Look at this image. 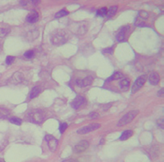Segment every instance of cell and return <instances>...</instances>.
Listing matches in <instances>:
<instances>
[{
  "instance_id": "1",
  "label": "cell",
  "mask_w": 164,
  "mask_h": 162,
  "mask_svg": "<svg viewBox=\"0 0 164 162\" xmlns=\"http://www.w3.org/2000/svg\"><path fill=\"white\" fill-rule=\"evenodd\" d=\"M70 38V33L66 30H58L53 32L50 37L52 44L55 46H61L65 44Z\"/></svg>"
},
{
  "instance_id": "2",
  "label": "cell",
  "mask_w": 164,
  "mask_h": 162,
  "mask_svg": "<svg viewBox=\"0 0 164 162\" xmlns=\"http://www.w3.org/2000/svg\"><path fill=\"white\" fill-rule=\"evenodd\" d=\"M46 118V115L43 110L40 109H34L31 111L27 115V120L31 123L41 124Z\"/></svg>"
},
{
  "instance_id": "3",
  "label": "cell",
  "mask_w": 164,
  "mask_h": 162,
  "mask_svg": "<svg viewBox=\"0 0 164 162\" xmlns=\"http://www.w3.org/2000/svg\"><path fill=\"white\" fill-rule=\"evenodd\" d=\"M138 113H139V111H137V110H134V111H129L128 113H126L125 115H124V116L121 117V119L118 121V127L125 126V125L128 124V123H129L130 122H132L133 119L138 115Z\"/></svg>"
},
{
  "instance_id": "4",
  "label": "cell",
  "mask_w": 164,
  "mask_h": 162,
  "mask_svg": "<svg viewBox=\"0 0 164 162\" xmlns=\"http://www.w3.org/2000/svg\"><path fill=\"white\" fill-rule=\"evenodd\" d=\"M146 79H147V75L145 74L141 76V77H139V78L135 81V84H134L133 87H132V93H133V94L137 92V91H139V90L144 85V84L145 83V81H146Z\"/></svg>"
},
{
  "instance_id": "5",
  "label": "cell",
  "mask_w": 164,
  "mask_h": 162,
  "mask_svg": "<svg viewBox=\"0 0 164 162\" xmlns=\"http://www.w3.org/2000/svg\"><path fill=\"white\" fill-rule=\"evenodd\" d=\"M45 139L47 140V145L49 147L50 150H51V151H55L56 149H57V147H58V144H59L58 139H56L54 137H53V136L50 134H46Z\"/></svg>"
},
{
  "instance_id": "6",
  "label": "cell",
  "mask_w": 164,
  "mask_h": 162,
  "mask_svg": "<svg viewBox=\"0 0 164 162\" xmlns=\"http://www.w3.org/2000/svg\"><path fill=\"white\" fill-rule=\"evenodd\" d=\"M89 147V142L87 140H82L80 142H79L74 147V152L76 154L82 153L85 150H86Z\"/></svg>"
},
{
  "instance_id": "7",
  "label": "cell",
  "mask_w": 164,
  "mask_h": 162,
  "mask_svg": "<svg viewBox=\"0 0 164 162\" xmlns=\"http://www.w3.org/2000/svg\"><path fill=\"white\" fill-rule=\"evenodd\" d=\"M100 127H101L100 124H98V123H93V124H91L89 126L83 127L81 128H80V129L77 131V133L80 134H88V133H90L91 131L97 129Z\"/></svg>"
},
{
  "instance_id": "8",
  "label": "cell",
  "mask_w": 164,
  "mask_h": 162,
  "mask_svg": "<svg viewBox=\"0 0 164 162\" xmlns=\"http://www.w3.org/2000/svg\"><path fill=\"white\" fill-rule=\"evenodd\" d=\"M129 29V25H126V26H123L121 28V30L118 31V33L117 34V36H116V38H117L118 41H124L125 40V37H126V33L128 32Z\"/></svg>"
},
{
  "instance_id": "9",
  "label": "cell",
  "mask_w": 164,
  "mask_h": 162,
  "mask_svg": "<svg viewBox=\"0 0 164 162\" xmlns=\"http://www.w3.org/2000/svg\"><path fill=\"white\" fill-rule=\"evenodd\" d=\"M24 75L20 72H15L11 77V82L15 84H18L23 82Z\"/></svg>"
},
{
  "instance_id": "10",
  "label": "cell",
  "mask_w": 164,
  "mask_h": 162,
  "mask_svg": "<svg viewBox=\"0 0 164 162\" xmlns=\"http://www.w3.org/2000/svg\"><path fill=\"white\" fill-rule=\"evenodd\" d=\"M85 101H86V99H85L83 96H81V95H79V96H77V97L73 101L71 106H72V107H73L74 109L76 110V109H79L80 107H81L82 105L85 103Z\"/></svg>"
},
{
  "instance_id": "11",
  "label": "cell",
  "mask_w": 164,
  "mask_h": 162,
  "mask_svg": "<svg viewBox=\"0 0 164 162\" xmlns=\"http://www.w3.org/2000/svg\"><path fill=\"white\" fill-rule=\"evenodd\" d=\"M38 19H39L38 13L35 10H33L26 16V22L30 23V24H33V23H36L38 20Z\"/></svg>"
},
{
  "instance_id": "12",
  "label": "cell",
  "mask_w": 164,
  "mask_h": 162,
  "mask_svg": "<svg viewBox=\"0 0 164 162\" xmlns=\"http://www.w3.org/2000/svg\"><path fill=\"white\" fill-rule=\"evenodd\" d=\"M76 84L80 86V87H86V86H88L90 85L92 83V79L91 78H89V77H86V78H84V79H77L75 81Z\"/></svg>"
},
{
  "instance_id": "13",
  "label": "cell",
  "mask_w": 164,
  "mask_h": 162,
  "mask_svg": "<svg viewBox=\"0 0 164 162\" xmlns=\"http://www.w3.org/2000/svg\"><path fill=\"white\" fill-rule=\"evenodd\" d=\"M160 81V77L159 74L156 72H152L151 74L149 75V83L152 85H156Z\"/></svg>"
},
{
  "instance_id": "14",
  "label": "cell",
  "mask_w": 164,
  "mask_h": 162,
  "mask_svg": "<svg viewBox=\"0 0 164 162\" xmlns=\"http://www.w3.org/2000/svg\"><path fill=\"white\" fill-rule=\"evenodd\" d=\"M124 77V74H122L121 72H115L112 76H110L108 79H107V82H110L112 80H118V79H121Z\"/></svg>"
},
{
  "instance_id": "15",
  "label": "cell",
  "mask_w": 164,
  "mask_h": 162,
  "mask_svg": "<svg viewBox=\"0 0 164 162\" xmlns=\"http://www.w3.org/2000/svg\"><path fill=\"white\" fill-rule=\"evenodd\" d=\"M132 135H133V131L126 130V131H125V132H123V133H122V134H121V136H120L119 139H120L121 141H125V140H127L128 138H130Z\"/></svg>"
},
{
  "instance_id": "16",
  "label": "cell",
  "mask_w": 164,
  "mask_h": 162,
  "mask_svg": "<svg viewBox=\"0 0 164 162\" xmlns=\"http://www.w3.org/2000/svg\"><path fill=\"white\" fill-rule=\"evenodd\" d=\"M10 114V111L7 108L0 107V119H5Z\"/></svg>"
},
{
  "instance_id": "17",
  "label": "cell",
  "mask_w": 164,
  "mask_h": 162,
  "mask_svg": "<svg viewBox=\"0 0 164 162\" xmlns=\"http://www.w3.org/2000/svg\"><path fill=\"white\" fill-rule=\"evenodd\" d=\"M129 83H130V81L129 79H123L120 80L118 85L122 90H127L129 86Z\"/></svg>"
},
{
  "instance_id": "18",
  "label": "cell",
  "mask_w": 164,
  "mask_h": 162,
  "mask_svg": "<svg viewBox=\"0 0 164 162\" xmlns=\"http://www.w3.org/2000/svg\"><path fill=\"white\" fill-rule=\"evenodd\" d=\"M40 92H41V89L37 86H35L33 87V89L31 90V92H30V99H33V98H36L37 95H39Z\"/></svg>"
},
{
  "instance_id": "19",
  "label": "cell",
  "mask_w": 164,
  "mask_h": 162,
  "mask_svg": "<svg viewBox=\"0 0 164 162\" xmlns=\"http://www.w3.org/2000/svg\"><path fill=\"white\" fill-rule=\"evenodd\" d=\"M10 32V28L8 26H0V37H4Z\"/></svg>"
},
{
  "instance_id": "20",
  "label": "cell",
  "mask_w": 164,
  "mask_h": 162,
  "mask_svg": "<svg viewBox=\"0 0 164 162\" xmlns=\"http://www.w3.org/2000/svg\"><path fill=\"white\" fill-rule=\"evenodd\" d=\"M34 34H39V31H38V30H33V31H31L29 33H27V39L29 41H33V40L36 39V37L34 36Z\"/></svg>"
},
{
  "instance_id": "21",
  "label": "cell",
  "mask_w": 164,
  "mask_h": 162,
  "mask_svg": "<svg viewBox=\"0 0 164 162\" xmlns=\"http://www.w3.org/2000/svg\"><path fill=\"white\" fill-rule=\"evenodd\" d=\"M118 10V6H112V7H110V8L108 9V17H112V16H113L115 14H116V12H117Z\"/></svg>"
},
{
  "instance_id": "22",
  "label": "cell",
  "mask_w": 164,
  "mask_h": 162,
  "mask_svg": "<svg viewBox=\"0 0 164 162\" xmlns=\"http://www.w3.org/2000/svg\"><path fill=\"white\" fill-rule=\"evenodd\" d=\"M149 14L146 11H144V10H141L139 12V15H138V18L141 19V20H146L148 19Z\"/></svg>"
},
{
  "instance_id": "23",
  "label": "cell",
  "mask_w": 164,
  "mask_h": 162,
  "mask_svg": "<svg viewBox=\"0 0 164 162\" xmlns=\"http://www.w3.org/2000/svg\"><path fill=\"white\" fill-rule=\"evenodd\" d=\"M68 15H69V12L66 11V10H64V9H63V10L59 11V12H58L55 15V18H62L63 16H66Z\"/></svg>"
},
{
  "instance_id": "24",
  "label": "cell",
  "mask_w": 164,
  "mask_h": 162,
  "mask_svg": "<svg viewBox=\"0 0 164 162\" xmlns=\"http://www.w3.org/2000/svg\"><path fill=\"white\" fill-rule=\"evenodd\" d=\"M97 15L99 16H105L107 15V14H108V9H107V8H99L97 10Z\"/></svg>"
},
{
  "instance_id": "25",
  "label": "cell",
  "mask_w": 164,
  "mask_h": 162,
  "mask_svg": "<svg viewBox=\"0 0 164 162\" xmlns=\"http://www.w3.org/2000/svg\"><path fill=\"white\" fill-rule=\"evenodd\" d=\"M10 123H14V124H16V125H21L22 123V120L18 117H12V118L9 119Z\"/></svg>"
},
{
  "instance_id": "26",
  "label": "cell",
  "mask_w": 164,
  "mask_h": 162,
  "mask_svg": "<svg viewBox=\"0 0 164 162\" xmlns=\"http://www.w3.org/2000/svg\"><path fill=\"white\" fill-rule=\"evenodd\" d=\"M34 51H31V50H29V51H26L25 52V54H24V56H25V58H28V59H31V58H32L33 57H34Z\"/></svg>"
},
{
  "instance_id": "27",
  "label": "cell",
  "mask_w": 164,
  "mask_h": 162,
  "mask_svg": "<svg viewBox=\"0 0 164 162\" xmlns=\"http://www.w3.org/2000/svg\"><path fill=\"white\" fill-rule=\"evenodd\" d=\"M102 52L103 54H109V55H112L113 52V48L111 47V48H106V49H103L102 51Z\"/></svg>"
},
{
  "instance_id": "28",
  "label": "cell",
  "mask_w": 164,
  "mask_h": 162,
  "mask_svg": "<svg viewBox=\"0 0 164 162\" xmlns=\"http://www.w3.org/2000/svg\"><path fill=\"white\" fill-rule=\"evenodd\" d=\"M68 127V124L65 123H63L60 124V126H59V131H60V133L61 134H63L64 133V131L66 130V128Z\"/></svg>"
},
{
  "instance_id": "29",
  "label": "cell",
  "mask_w": 164,
  "mask_h": 162,
  "mask_svg": "<svg viewBox=\"0 0 164 162\" xmlns=\"http://www.w3.org/2000/svg\"><path fill=\"white\" fill-rule=\"evenodd\" d=\"M14 60H15V57H12V56H8V57L6 58L5 63H6V64H8V65H10V64H12V63H13Z\"/></svg>"
},
{
  "instance_id": "30",
  "label": "cell",
  "mask_w": 164,
  "mask_h": 162,
  "mask_svg": "<svg viewBox=\"0 0 164 162\" xmlns=\"http://www.w3.org/2000/svg\"><path fill=\"white\" fill-rule=\"evenodd\" d=\"M99 117L97 112H91L90 115H89V117L91 119H97Z\"/></svg>"
},
{
  "instance_id": "31",
  "label": "cell",
  "mask_w": 164,
  "mask_h": 162,
  "mask_svg": "<svg viewBox=\"0 0 164 162\" xmlns=\"http://www.w3.org/2000/svg\"><path fill=\"white\" fill-rule=\"evenodd\" d=\"M158 124H159V126H160L161 128L162 129V128H163V118H162V120H159Z\"/></svg>"
},
{
  "instance_id": "32",
  "label": "cell",
  "mask_w": 164,
  "mask_h": 162,
  "mask_svg": "<svg viewBox=\"0 0 164 162\" xmlns=\"http://www.w3.org/2000/svg\"><path fill=\"white\" fill-rule=\"evenodd\" d=\"M157 95H158V96H163V88H162L160 91H158Z\"/></svg>"
},
{
  "instance_id": "33",
  "label": "cell",
  "mask_w": 164,
  "mask_h": 162,
  "mask_svg": "<svg viewBox=\"0 0 164 162\" xmlns=\"http://www.w3.org/2000/svg\"><path fill=\"white\" fill-rule=\"evenodd\" d=\"M63 162H78V161L74 160V159H68V160H64V161Z\"/></svg>"
},
{
  "instance_id": "34",
  "label": "cell",
  "mask_w": 164,
  "mask_h": 162,
  "mask_svg": "<svg viewBox=\"0 0 164 162\" xmlns=\"http://www.w3.org/2000/svg\"><path fill=\"white\" fill-rule=\"evenodd\" d=\"M0 162H5V161H4V160H0Z\"/></svg>"
},
{
  "instance_id": "35",
  "label": "cell",
  "mask_w": 164,
  "mask_h": 162,
  "mask_svg": "<svg viewBox=\"0 0 164 162\" xmlns=\"http://www.w3.org/2000/svg\"><path fill=\"white\" fill-rule=\"evenodd\" d=\"M0 50H1V44H0Z\"/></svg>"
}]
</instances>
